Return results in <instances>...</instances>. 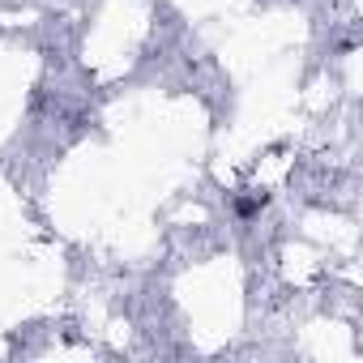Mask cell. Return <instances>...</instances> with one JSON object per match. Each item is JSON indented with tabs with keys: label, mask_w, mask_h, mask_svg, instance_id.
I'll return each mask as SVG.
<instances>
[{
	"label": "cell",
	"mask_w": 363,
	"mask_h": 363,
	"mask_svg": "<svg viewBox=\"0 0 363 363\" xmlns=\"http://www.w3.org/2000/svg\"><path fill=\"white\" fill-rule=\"evenodd\" d=\"M261 210H265V193H252V197H240L235 201V214L240 218H257Z\"/></svg>",
	"instance_id": "1"
}]
</instances>
